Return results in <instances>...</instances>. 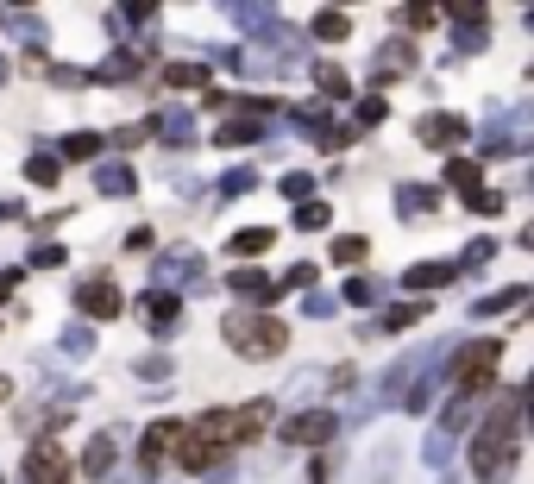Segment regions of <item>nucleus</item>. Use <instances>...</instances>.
Here are the masks:
<instances>
[{"mask_svg":"<svg viewBox=\"0 0 534 484\" xmlns=\"http://www.w3.org/2000/svg\"><path fill=\"white\" fill-rule=\"evenodd\" d=\"M516 422H522V396H503L497 415L478 428V441H472V472L484 484L510 479V466H516Z\"/></svg>","mask_w":534,"mask_h":484,"instance_id":"nucleus-1","label":"nucleus"},{"mask_svg":"<svg viewBox=\"0 0 534 484\" xmlns=\"http://www.w3.org/2000/svg\"><path fill=\"white\" fill-rule=\"evenodd\" d=\"M227 340L239 346V359H270V353H283L289 327L276 315H227Z\"/></svg>","mask_w":534,"mask_h":484,"instance_id":"nucleus-2","label":"nucleus"},{"mask_svg":"<svg viewBox=\"0 0 534 484\" xmlns=\"http://www.w3.org/2000/svg\"><path fill=\"white\" fill-rule=\"evenodd\" d=\"M25 484H70V453L57 441L25 447Z\"/></svg>","mask_w":534,"mask_h":484,"instance_id":"nucleus-3","label":"nucleus"},{"mask_svg":"<svg viewBox=\"0 0 534 484\" xmlns=\"http://www.w3.org/2000/svg\"><path fill=\"white\" fill-rule=\"evenodd\" d=\"M497 359H503V346H497V340H478V346L459 359V390H465V396H472V390H484V384H491V371H497Z\"/></svg>","mask_w":534,"mask_h":484,"instance_id":"nucleus-4","label":"nucleus"},{"mask_svg":"<svg viewBox=\"0 0 534 484\" xmlns=\"http://www.w3.org/2000/svg\"><path fill=\"white\" fill-rule=\"evenodd\" d=\"M170 447H183V428H176V422H151V428H145V447H138V466L157 472V466L170 460Z\"/></svg>","mask_w":534,"mask_h":484,"instance_id":"nucleus-5","label":"nucleus"},{"mask_svg":"<svg viewBox=\"0 0 534 484\" xmlns=\"http://www.w3.org/2000/svg\"><path fill=\"white\" fill-rule=\"evenodd\" d=\"M283 441H289V447H321V441H333V415H327V409L295 415V422L283 428Z\"/></svg>","mask_w":534,"mask_h":484,"instance_id":"nucleus-6","label":"nucleus"},{"mask_svg":"<svg viewBox=\"0 0 534 484\" xmlns=\"http://www.w3.org/2000/svg\"><path fill=\"white\" fill-rule=\"evenodd\" d=\"M82 308H89L95 321H114L126 302H120V289H114V283H89V289H82Z\"/></svg>","mask_w":534,"mask_h":484,"instance_id":"nucleus-7","label":"nucleus"},{"mask_svg":"<svg viewBox=\"0 0 534 484\" xmlns=\"http://www.w3.org/2000/svg\"><path fill=\"white\" fill-rule=\"evenodd\" d=\"M265 245H270V233H258V227H252V233H239V240H233V251H239V258H258Z\"/></svg>","mask_w":534,"mask_h":484,"instance_id":"nucleus-8","label":"nucleus"},{"mask_svg":"<svg viewBox=\"0 0 534 484\" xmlns=\"http://www.w3.org/2000/svg\"><path fill=\"white\" fill-rule=\"evenodd\" d=\"M446 183H453V189H478V164H453Z\"/></svg>","mask_w":534,"mask_h":484,"instance_id":"nucleus-9","label":"nucleus"},{"mask_svg":"<svg viewBox=\"0 0 534 484\" xmlns=\"http://www.w3.org/2000/svg\"><path fill=\"white\" fill-rule=\"evenodd\" d=\"M333 258H340V264H359V258H365V240H352V233H346V240L333 245Z\"/></svg>","mask_w":534,"mask_h":484,"instance_id":"nucleus-10","label":"nucleus"},{"mask_svg":"<svg viewBox=\"0 0 534 484\" xmlns=\"http://www.w3.org/2000/svg\"><path fill=\"white\" fill-rule=\"evenodd\" d=\"M314 25H321V38H346V13H321Z\"/></svg>","mask_w":534,"mask_h":484,"instance_id":"nucleus-11","label":"nucleus"},{"mask_svg":"<svg viewBox=\"0 0 534 484\" xmlns=\"http://www.w3.org/2000/svg\"><path fill=\"white\" fill-rule=\"evenodd\" d=\"M108 466H114V453H108V441H95L89 447V472H108Z\"/></svg>","mask_w":534,"mask_h":484,"instance_id":"nucleus-12","label":"nucleus"},{"mask_svg":"<svg viewBox=\"0 0 534 484\" xmlns=\"http://www.w3.org/2000/svg\"><path fill=\"white\" fill-rule=\"evenodd\" d=\"M145 321L151 327H170V302H145Z\"/></svg>","mask_w":534,"mask_h":484,"instance_id":"nucleus-13","label":"nucleus"}]
</instances>
